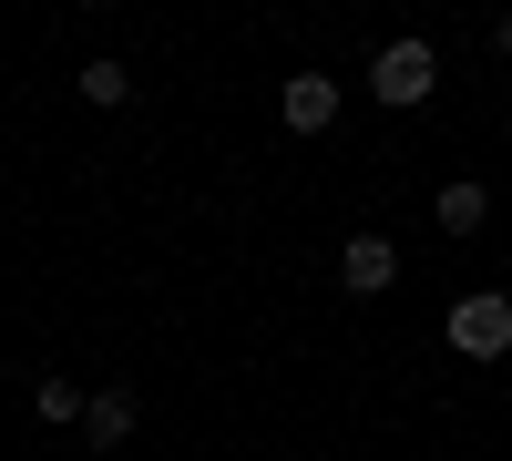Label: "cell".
Wrapping results in <instances>:
<instances>
[{
    "mask_svg": "<svg viewBox=\"0 0 512 461\" xmlns=\"http://www.w3.org/2000/svg\"><path fill=\"white\" fill-rule=\"evenodd\" d=\"M123 93H134V72H123V62H82V103H93V113H113Z\"/></svg>",
    "mask_w": 512,
    "mask_h": 461,
    "instance_id": "8",
    "label": "cell"
},
{
    "mask_svg": "<svg viewBox=\"0 0 512 461\" xmlns=\"http://www.w3.org/2000/svg\"><path fill=\"white\" fill-rule=\"evenodd\" d=\"M369 93L390 103V113H420V103L441 93V52H431V41H420V31L379 41V52H369Z\"/></svg>",
    "mask_w": 512,
    "mask_h": 461,
    "instance_id": "1",
    "label": "cell"
},
{
    "mask_svg": "<svg viewBox=\"0 0 512 461\" xmlns=\"http://www.w3.org/2000/svg\"><path fill=\"white\" fill-rule=\"evenodd\" d=\"M31 421H52V431H82V390H72V380H41V390H31Z\"/></svg>",
    "mask_w": 512,
    "mask_h": 461,
    "instance_id": "7",
    "label": "cell"
},
{
    "mask_svg": "<svg viewBox=\"0 0 512 461\" xmlns=\"http://www.w3.org/2000/svg\"><path fill=\"white\" fill-rule=\"evenodd\" d=\"M390 277H400V246L390 236H349V246H338V287H349V298H379Z\"/></svg>",
    "mask_w": 512,
    "mask_h": 461,
    "instance_id": "3",
    "label": "cell"
},
{
    "mask_svg": "<svg viewBox=\"0 0 512 461\" xmlns=\"http://www.w3.org/2000/svg\"><path fill=\"white\" fill-rule=\"evenodd\" d=\"M431 216H441V236H482V226H492V185H472V175H461V185H441V205H431Z\"/></svg>",
    "mask_w": 512,
    "mask_h": 461,
    "instance_id": "6",
    "label": "cell"
},
{
    "mask_svg": "<svg viewBox=\"0 0 512 461\" xmlns=\"http://www.w3.org/2000/svg\"><path fill=\"white\" fill-rule=\"evenodd\" d=\"M297 461H308V451H297Z\"/></svg>",
    "mask_w": 512,
    "mask_h": 461,
    "instance_id": "10",
    "label": "cell"
},
{
    "mask_svg": "<svg viewBox=\"0 0 512 461\" xmlns=\"http://www.w3.org/2000/svg\"><path fill=\"white\" fill-rule=\"evenodd\" d=\"M492 52H502V62H512V11H502V21H492Z\"/></svg>",
    "mask_w": 512,
    "mask_h": 461,
    "instance_id": "9",
    "label": "cell"
},
{
    "mask_svg": "<svg viewBox=\"0 0 512 461\" xmlns=\"http://www.w3.org/2000/svg\"><path fill=\"white\" fill-rule=\"evenodd\" d=\"M277 113H287V134H328V123H338V82L328 72H287Z\"/></svg>",
    "mask_w": 512,
    "mask_h": 461,
    "instance_id": "4",
    "label": "cell"
},
{
    "mask_svg": "<svg viewBox=\"0 0 512 461\" xmlns=\"http://www.w3.org/2000/svg\"><path fill=\"white\" fill-rule=\"evenodd\" d=\"M134 421H144L134 390H93V400H82V441H93V451H123V441H134Z\"/></svg>",
    "mask_w": 512,
    "mask_h": 461,
    "instance_id": "5",
    "label": "cell"
},
{
    "mask_svg": "<svg viewBox=\"0 0 512 461\" xmlns=\"http://www.w3.org/2000/svg\"><path fill=\"white\" fill-rule=\"evenodd\" d=\"M441 339L461 359H512V298H502V287H472V298L441 318Z\"/></svg>",
    "mask_w": 512,
    "mask_h": 461,
    "instance_id": "2",
    "label": "cell"
}]
</instances>
